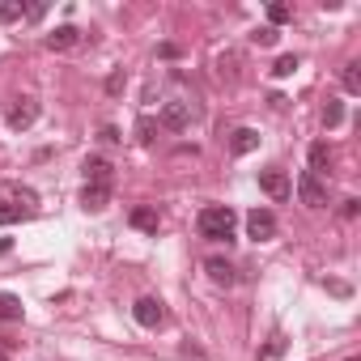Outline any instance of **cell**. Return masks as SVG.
Returning a JSON list of instances; mask_svg holds the SVG:
<instances>
[{"label":"cell","instance_id":"cell-25","mask_svg":"<svg viewBox=\"0 0 361 361\" xmlns=\"http://www.w3.org/2000/svg\"><path fill=\"white\" fill-rule=\"evenodd\" d=\"M234 64H238V56H221V60H217V73L234 81V77H238V73H234Z\"/></svg>","mask_w":361,"mask_h":361},{"label":"cell","instance_id":"cell-18","mask_svg":"<svg viewBox=\"0 0 361 361\" xmlns=\"http://www.w3.org/2000/svg\"><path fill=\"white\" fill-rule=\"evenodd\" d=\"M340 81H344V90H348V94H361V64H357V60H353V64H344Z\"/></svg>","mask_w":361,"mask_h":361},{"label":"cell","instance_id":"cell-3","mask_svg":"<svg viewBox=\"0 0 361 361\" xmlns=\"http://www.w3.org/2000/svg\"><path fill=\"white\" fill-rule=\"evenodd\" d=\"M247 234H251L255 243L276 238V217H272L268 209H251V213H247Z\"/></svg>","mask_w":361,"mask_h":361},{"label":"cell","instance_id":"cell-28","mask_svg":"<svg viewBox=\"0 0 361 361\" xmlns=\"http://www.w3.org/2000/svg\"><path fill=\"white\" fill-rule=\"evenodd\" d=\"M119 140H123V136H119V128H111V123H106V128H102V145H119Z\"/></svg>","mask_w":361,"mask_h":361},{"label":"cell","instance_id":"cell-16","mask_svg":"<svg viewBox=\"0 0 361 361\" xmlns=\"http://www.w3.org/2000/svg\"><path fill=\"white\" fill-rule=\"evenodd\" d=\"M157 128H161V123H157L153 115H140V119H136V140H140V145H153V140H157Z\"/></svg>","mask_w":361,"mask_h":361},{"label":"cell","instance_id":"cell-29","mask_svg":"<svg viewBox=\"0 0 361 361\" xmlns=\"http://www.w3.org/2000/svg\"><path fill=\"white\" fill-rule=\"evenodd\" d=\"M327 289H331V293H336V298H348V293H353V289H348V285H344V281H327Z\"/></svg>","mask_w":361,"mask_h":361},{"label":"cell","instance_id":"cell-10","mask_svg":"<svg viewBox=\"0 0 361 361\" xmlns=\"http://www.w3.org/2000/svg\"><path fill=\"white\" fill-rule=\"evenodd\" d=\"M204 272H209L213 285H234V281H238V276H234V264H226V259H217V255L204 259Z\"/></svg>","mask_w":361,"mask_h":361},{"label":"cell","instance_id":"cell-11","mask_svg":"<svg viewBox=\"0 0 361 361\" xmlns=\"http://www.w3.org/2000/svg\"><path fill=\"white\" fill-rule=\"evenodd\" d=\"M106 200H111V188H94V183H85V192H81V209H85V213L106 209Z\"/></svg>","mask_w":361,"mask_h":361},{"label":"cell","instance_id":"cell-17","mask_svg":"<svg viewBox=\"0 0 361 361\" xmlns=\"http://www.w3.org/2000/svg\"><path fill=\"white\" fill-rule=\"evenodd\" d=\"M344 123V102L340 98H327V106H323V128H340Z\"/></svg>","mask_w":361,"mask_h":361},{"label":"cell","instance_id":"cell-7","mask_svg":"<svg viewBox=\"0 0 361 361\" xmlns=\"http://www.w3.org/2000/svg\"><path fill=\"white\" fill-rule=\"evenodd\" d=\"M132 319H136L140 327H161L166 310H161V302H157V298H140V302L132 306Z\"/></svg>","mask_w":361,"mask_h":361},{"label":"cell","instance_id":"cell-8","mask_svg":"<svg viewBox=\"0 0 361 361\" xmlns=\"http://www.w3.org/2000/svg\"><path fill=\"white\" fill-rule=\"evenodd\" d=\"M35 119H39V102H35V98H22V102L9 111V128H13V132H26Z\"/></svg>","mask_w":361,"mask_h":361},{"label":"cell","instance_id":"cell-30","mask_svg":"<svg viewBox=\"0 0 361 361\" xmlns=\"http://www.w3.org/2000/svg\"><path fill=\"white\" fill-rule=\"evenodd\" d=\"M0 361H9V357H5V348H0Z\"/></svg>","mask_w":361,"mask_h":361},{"label":"cell","instance_id":"cell-4","mask_svg":"<svg viewBox=\"0 0 361 361\" xmlns=\"http://www.w3.org/2000/svg\"><path fill=\"white\" fill-rule=\"evenodd\" d=\"M81 170H85V183H94V188H111V174H115V166L106 161V157H85L81 161Z\"/></svg>","mask_w":361,"mask_h":361},{"label":"cell","instance_id":"cell-6","mask_svg":"<svg viewBox=\"0 0 361 361\" xmlns=\"http://www.w3.org/2000/svg\"><path fill=\"white\" fill-rule=\"evenodd\" d=\"M259 188H264L272 200H289V192H293V183H289L285 170H264V174H259Z\"/></svg>","mask_w":361,"mask_h":361},{"label":"cell","instance_id":"cell-5","mask_svg":"<svg viewBox=\"0 0 361 361\" xmlns=\"http://www.w3.org/2000/svg\"><path fill=\"white\" fill-rule=\"evenodd\" d=\"M157 123H161V128H170V132H183V128L192 123V106H188V102H166Z\"/></svg>","mask_w":361,"mask_h":361},{"label":"cell","instance_id":"cell-19","mask_svg":"<svg viewBox=\"0 0 361 361\" xmlns=\"http://www.w3.org/2000/svg\"><path fill=\"white\" fill-rule=\"evenodd\" d=\"M5 196H9V200H22V209H26V204H35V200H39V196H35V192H30V188H22V183H5Z\"/></svg>","mask_w":361,"mask_h":361},{"label":"cell","instance_id":"cell-1","mask_svg":"<svg viewBox=\"0 0 361 361\" xmlns=\"http://www.w3.org/2000/svg\"><path fill=\"white\" fill-rule=\"evenodd\" d=\"M196 226H200V238H209V243H230V238H234V226H238V213H234L230 204H209V209L196 217Z\"/></svg>","mask_w":361,"mask_h":361},{"label":"cell","instance_id":"cell-15","mask_svg":"<svg viewBox=\"0 0 361 361\" xmlns=\"http://www.w3.org/2000/svg\"><path fill=\"white\" fill-rule=\"evenodd\" d=\"M26 310H22V298H13V293H0V319L5 323H18Z\"/></svg>","mask_w":361,"mask_h":361},{"label":"cell","instance_id":"cell-12","mask_svg":"<svg viewBox=\"0 0 361 361\" xmlns=\"http://www.w3.org/2000/svg\"><path fill=\"white\" fill-rule=\"evenodd\" d=\"M77 39H81V30H77V26H60V30H51V35H47V47H51V51H68Z\"/></svg>","mask_w":361,"mask_h":361},{"label":"cell","instance_id":"cell-24","mask_svg":"<svg viewBox=\"0 0 361 361\" xmlns=\"http://www.w3.org/2000/svg\"><path fill=\"white\" fill-rule=\"evenodd\" d=\"M276 39H281V35H276V30H272V26H259V30H255V35H251V43H259V47H272V43H276Z\"/></svg>","mask_w":361,"mask_h":361},{"label":"cell","instance_id":"cell-20","mask_svg":"<svg viewBox=\"0 0 361 361\" xmlns=\"http://www.w3.org/2000/svg\"><path fill=\"white\" fill-rule=\"evenodd\" d=\"M26 13V5H18V0H0V22H18Z\"/></svg>","mask_w":361,"mask_h":361},{"label":"cell","instance_id":"cell-27","mask_svg":"<svg viewBox=\"0 0 361 361\" xmlns=\"http://www.w3.org/2000/svg\"><path fill=\"white\" fill-rule=\"evenodd\" d=\"M357 213H361V200H357V196H348V200L340 204V217H348V221H353Z\"/></svg>","mask_w":361,"mask_h":361},{"label":"cell","instance_id":"cell-23","mask_svg":"<svg viewBox=\"0 0 361 361\" xmlns=\"http://www.w3.org/2000/svg\"><path fill=\"white\" fill-rule=\"evenodd\" d=\"M22 217H26L22 204H0V226H13V221H22Z\"/></svg>","mask_w":361,"mask_h":361},{"label":"cell","instance_id":"cell-21","mask_svg":"<svg viewBox=\"0 0 361 361\" xmlns=\"http://www.w3.org/2000/svg\"><path fill=\"white\" fill-rule=\"evenodd\" d=\"M289 18H293V9H289V5H268V22H272V30H276V26H285Z\"/></svg>","mask_w":361,"mask_h":361},{"label":"cell","instance_id":"cell-22","mask_svg":"<svg viewBox=\"0 0 361 361\" xmlns=\"http://www.w3.org/2000/svg\"><path fill=\"white\" fill-rule=\"evenodd\" d=\"M293 73H298V56H281L272 64V77H293Z\"/></svg>","mask_w":361,"mask_h":361},{"label":"cell","instance_id":"cell-9","mask_svg":"<svg viewBox=\"0 0 361 361\" xmlns=\"http://www.w3.org/2000/svg\"><path fill=\"white\" fill-rule=\"evenodd\" d=\"M259 149V132L255 128H238L234 136H230V153L234 157H247V153H255Z\"/></svg>","mask_w":361,"mask_h":361},{"label":"cell","instance_id":"cell-2","mask_svg":"<svg viewBox=\"0 0 361 361\" xmlns=\"http://www.w3.org/2000/svg\"><path fill=\"white\" fill-rule=\"evenodd\" d=\"M298 196H302V204H306V209H323V204H327V183L306 170V174L298 178Z\"/></svg>","mask_w":361,"mask_h":361},{"label":"cell","instance_id":"cell-14","mask_svg":"<svg viewBox=\"0 0 361 361\" xmlns=\"http://www.w3.org/2000/svg\"><path fill=\"white\" fill-rule=\"evenodd\" d=\"M327 166H331V149H327V145H310V174L323 178Z\"/></svg>","mask_w":361,"mask_h":361},{"label":"cell","instance_id":"cell-26","mask_svg":"<svg viewBox=\"0 0 361 361\" xmlns=\"http://www.w3.org/2000/svg\"><path fill=\"white\" fill-rule=\"evenodd\" d=\"M123 85H128L123 73H111V77H106V94H123Z\"/></svg>","mask_w":361,"mask_h":361},{"label":"cell","instance_id":"cell-13","mask_svg":"<svg viewBox=\"0 0 361 361\" xmlns=\"http://www.w3.org/2000/svg\"><path fill=\"white\" fill-rule=\"evenodd\" d=\"M132 226L136 230H145V234H157V226H161V217H157V209H132Z\"/></svg>","mask_w":361,"mask_h":361}]
</instances>
